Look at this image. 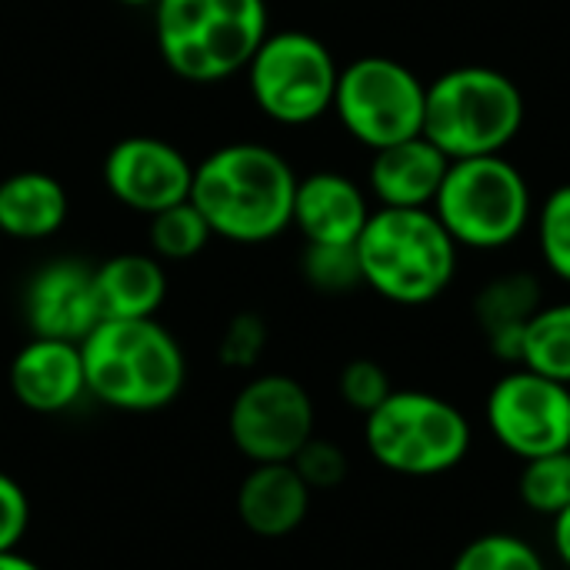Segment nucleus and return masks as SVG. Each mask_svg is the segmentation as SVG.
Wrapping results in <instances>:
<instances>
[{"mask_svg": "<svg viewBox=\"0 0 570 570\" xmlns=\"http://www.w3.org/2000/svg\"><path fill=\"white\" fill-rule=\"evenodd\" d=\"M297 174L264 144H227L194 167L190 204L214 237L234 244H267L294 220Z\"/></svg>", "mask_w": 570, "mask_h": 570, "instance_id": "obj_1", "label": "nucleus"}, {"mask_svg": "<svg viewBox=\"0 0 570 570\" xmlns=\"http://www.w3.org/2000/svg\"><path fill=\"white\" fill-rule=\"evenodd\" d=\"M87 394L127 414L170 407L187 384V357L177 337L154 317L100 321L83 341Z\"/></svg>", "mask_w": 570, "mask_h": 570, "instance_id": "obj_2", "label": "nucleus"}, {"mask_svg": "<svg viewBox=\"0 0 570 570\" xmlns=\"http://www.w3.org/2000/svg\"><path fill=\"white\" fill-rule=\"evenodd\" d=\"M354 247L364 284L401 307L438 301L458 271V244L431 207H377Z\"/></svg>", "mask_w": 570, "mask_h": 570, "instance_id": "obj_3", "label": "nucleus"}, {"mask_svg": "<svg viewBox=\"0 0 570 570\" xmlns=\"http://www.w3.org/2000/svg\"><path fill=\"white\" fill-rule=\"evenodd\" d=\"M164 63L190 83H217L250 63L267 37L264 0H157Z\"/></svg>", "mask_w": 570, "mask_h": 570, "instance_id": "obj_4", "label": "nucleus"}, {"mask_svg": "<svg viewBox=\"0 0 570 570\" xmlns=\"http://www.w3.org/2000/svg\"><path fill=\"white\" fill-rule=\"evenodd\" d=\"M521 127L524 94L494 67H454L428 83L424 137L451 160L501 154Z\"/></svg>", "mask_w": 570, "mask_h": 570, "instance_id": "obj_5", "label": "nucleus"}, {"mask_svg": "<svg viewBox=\"0 0 570 570\" xmlns=\"http://www.w3.org/2000/svg\"><path fill=\"white\" fill-rule=\"evenodd\" d=\"M431 210L458 247L501 250L528 230L534 200L521 167L504 154H484L451 160Z\"/></svg>", "mask_w": 570, "mask_h": 570, "instance_id": "obj_6", "label": "nucleus"}, {"mask_svg": "<svg viewBox=\"0 0 570 570\" xmlns=\"http://www.w3.org/2000/svg\"><path fill=\"white\" fill-rule=\"evenodd\" d=\"M371 458L401 478H441L471 454V424L444 397L428 391H391L364 417Z\"/></svg>", "mask_w": 570, "mask_h": 570, "instance_id": "obj_7", "label": "nucleus"}, {"mask_svg": "<svg viewBox=\"0 0 570 570\" xmlns=\"http://www.w3.org/2000/svg\"><path fill=\"white\" fill-rule=\"evenodd\" d=\"M250 97L277 124L304 127L334 110L341 67L324 40L304 30L267 33L250 63L244 67Z\"/></svg>", "mask_w": 570, "mask_h": 570, "instance_id": "obj_8", "label": "nucleus"}, {"mask_svg": "<svg viewBox=\"0 0 570 570\" xmlns=\"http://www.w3.org/2000/svg\"><path fill=\"white\" fill-rule=\"evenodd\" d=\"M424 104L428 87L421 77L401 60L381 53L351 60L334 90L337 120L357 144L371 150L424 134Z\"/></svg>", "mask_w": 570, "mask_h": 570, "instance_id": "obj_9", "label": "nucleus"}, {"mask_svg": "<svg viewBox=\"0 0 570 570\" xmlns=\"http://www.w3.org/2000/svg\"><path fill=\"white\" fill-rule=\"evenodd\" d=\"M227 434L250 464H291L314 438V401L301 381L261 374L237 391L227 411Z\"/></svg>", "mask_w": 570, "mask_h": 570, "instance_id": "obj_10", "label": "nucleus"}, {"mask_svg": "<svg viewBox=\"0 0 570 570\" xmlns=\"http://www.w3.org/2000/svg\"><path fill=\"white\" fill-rule=\"evenodd\" d=\"M494 441L518 461L570 448V387L518 367L504 374L484 407Z\"/></svg>", "mask_w": 570, "mask_h": 570, "instance_id": "obj_11", "label": "nucleus"}, {"mask_svg": "<svg viewBox=\"0 0 570 570\" xmlns=\"http://www.w3.org/2000/svg\"><path fill=\"white\" fill-rule=\"evenodd\" d=\"M107 190L137 214H160L174 204L190 200L194 167L187 157L157 137H124L104 157Z\"/></svg>", "mask_w": 570, "mask_h": 570, "instance_id": "obj_12", "label": "nucleus"}, {"mask_svg": "<svg viewBox=\"0 0 570 570\" xmlns=\"http://www.w3.org/2000/svg\"><path fill=\"white\" fill-rule=\"evenodd\" d=\"M23 317L33 337L80 344L104 321L94 267L70 257L43 264L23 291Z\"/></svg>", "mask_w": 570, "mask_h": 570, "instance_id": "obj_13", "label": "nucleus"}, {"mask_svg": "<svg viewBox=\"0 0 570 570\" xmlns=\"http://www.w3.org/2000/svg\"><path fill=\"white\" fill-rule=\"evenodd\" d=\"M10 391L33 414H63L87 394L80 344L30 337L10 361Z\"/></svg>", "mask_w": 570, "mask_h": 570, "instance_id": "obj_14", "label": "nucleus"}, {"mask_svg": "<svg viewBox=\"0 0 570 570\" xmlns=\"http://www.w3.org/2000/svg\"><path fill=\"white\" fill-rule=\"evenodd\" d=\"M371 214L367 194L351 177L321 170L297 180L291 224L307 237V244H357Z\"/></svg>", "mask_w": 570, "mask_h": 570, "instance_id": "obj_15", "label": "nucleus"}, {"mask_svg": "<svg viewBox=\"0 0 570 570\" xmlns=\"http://www.w3.org/2000/svg\"><path fill=\"white\" fill-rule=\"evenodd\" d=\"M448 167L451 157L424 134H417L374 150L367 184L381 207H434Z\"/></svg>", "mask_w": 570, "mask_h": 570, "instance_id": "obj_16", "label": "nucleus"}, {"mask_svg": "<svg viewBox=\"0 0 570 570\" xmlns=\"http://www.w3.org/2000/svg\"><path fill=\"white\" fill-rule=\"evenodd\" d=\"M311 494L294 464H254L237 488V518L250 534L277 541L307 521Z\"/></svg>", "mask_w": 570, "mask_h": 570, "instance_id": "obj_17", "label": "nucleus"}, {"mask_svg": "<svg viewBox=\"0 0 570 570\" xmlns=\"http://www.w3.org/2000/svg\"><path fill=\"white\" fill-rule=\"evenodd\" d=\"M541 307V284L534 274L514 271L488 281L474 301V317L488 337L491 354L504 364H521L524 331Z\"/></svg>", "mask_w": 570, "mask_h": 570, "instance_id": "obj_18", "label": "nucleus"}, {"mask_svg": "<svg viewBox=\"0 0 570 570\" xmlns=\"http://www.w3.org/2000/svg\"><path fill=\"white\" fill-rule=\"evenodd\" d=\"M104 321L154 317L167 297V274L154 254H117L94 267Z\"/></svg>", "mask_w": 570, "mask_h": 570, "instance_id": "obj_19", "label": "nucleus"}, {"mask_svg": "<svg viewBox=\"0 0 570 570\" xmlns=\"http://www.w3.org/2000/svg\"><path fill=\"white\" fill-rule=\"evenodd\" d=\"M67 190L57 177L20 170L0 180V234L13 240H43L67 220Z\"/></svg>", "mask_w": 570, "mask_h": 570, "instance_id": "obj_20", "label": "nucleus"}, {"mask_svg": "<svg viewBox=\"0 0 570 570\" xmlns=\"http://www.w3.org/2000/svg\"><path fill=\"white\" fill-rule=\"evenodd\" d=\"M521 367L570 387V301L541 307L521 344Z\"/></svg>", "mask_w": 570, "mask_h": 570, "instance_id": "obj_21", "label": "nucleus"}, {"mask_svg": "<svg viewBox=\"0 0 570 570\" xmlns=\"http://www.w3.org/2000/svg\"><path fill=\"white\" fill-rule=\"evenodd\" d=\"M214 237L204 214L184 200L150 217V250L157 261H190Z\"/></svg>", "mask_w": 570, "mask_h": 570, "instance_id": "obj_22", "label": "nucleus"}, {"mask_svg": "<svg viewBox=\"0 0 570 570\" xmlns=\"http://www.w3.org/2000/svg\"><path fill=\"white\" fill-rule=\"evenodd\" d=\"M521 464L524 468L518 478V494L524 508L554 521L570 504V448L558 454L521 461Z\"/></svg>", "mask_w": 570, "mask_h": 570, "instance_id": "obj_23", "label": "nucleus"}, {"mask_svg": "<svg viewBox=\"0 0 570 570\" xmlns=\"http://www.w3.org/2000/svg\"><path fill=\"white\" fill-rule=\"evenodd\" d=\"M451 570H548L541 551L518 534H481L454 558Z\"/></svg>", "mask_w": 570, "mask_h": 570, "instance_id": "obj_24", "label": "nucleus"}, {"mask_svg": "<svg viewBox=\"0 0 570 570\" xmlns=\"http://www.w3.org/2000/svg\"><path fill=\"white\" fill-rule=\"evenodd\" d=\"M301 271L321 294H351L364 284L354 244H307Z\"/></svg>", "mask_w": 570, "mask_h": 570, "instance_id": "obj_25", "label": "nucleus"}, {"mask_svg": "<svg viewBox=\"0 0 570 570\" xmlns=\"http://www.w3.org/2000/svg\"><path fill=\"white\" fill-rule=\"evenodd\" d=\"M534 220H538V247L548 271L570 284V184H561L548 194Z\"/></svg>", "mask_w": 570, "mask_h": 570, "instance_id": "obj_26", "label": "nucleus"}, {"mask_svg": "<svg viewBox=\"0 0 570 570\" xmlns=\"http://www.w3.org/2000/svg\"><path fill=\"white\" fill-rule=\"evenodd\" d=\"M294 471L301 474V481L311 488V491H334L344 484L351 464H347V454L334 444V441H324V438H311L297 454H294Z\"/></svg>", "mask_w": 570, "mask_h": 570, "instance_id": "obj_27", "label": "nucleus"}, {"mask_svg": "<svg viewBox=\"0 0 570 570\" xmlns=\"http://www.w3.org/2000/svg\"><path fill=\"white\" fill-rule=\"evenodd\" d=\"M267 337L271 334H267V324H264L261 314H250V311L234 314L230 324L220 334V347H217L220 364L224 367H234V371L254 367L261 361L264 347H267Z\"/></svg>", "mask_w": 570, "mask_h": 570, "instance_id": "obj_28", "label": "nucleus"}, {"mask_svg": "<svg viewBox=\"0 0 570 570\" xmlns=\"http://www.w3.org/2000/svg\"><path fill=\"white\" fill-rule=\"evenodd\" d=\"M337 391L344 397V404L357 414H371L374 407H381L387 401V394L394 391L391 387V377L387 371L377 364V361H367V357H357L351 361L344 371H341V381H337Z\"/></svg>", "mask_w": 570, "mask_h": 570, "instance_id": "obj_29", "label": "nucleus"}, {"mask_svg": "<svg viewBox=\"0 0 570 570\" xmlns=\"http://www.w3.org/2000/svg\"><path fill=\"white\" fill-rule=\"evenodd\" d=\"M27 524H30V501L23 488L0 471V554L17 551V544L27 534Z\"/></svg>", "mask_w": 570, "mask_h": 570, "instance_id": "obj_30", "label": "nucleus"}, {"mask_svg": "<svg viewBox=\"0 0 570 570\" xmlns=\"http://www.w3.org/2000/svg\"><path fill=\"white\" fill-rule=\"evenodd\" d=\"M551 541H554V554L570 570V504L551 521Z\"/></svg>", "mask_w": 570, "mask_h": 570, "instance_id": "obj_31", "label": "nucleus"}, {"mask_svg": "<svg viewBox=\"0 0 570 570\" xmlns=\"http://www.w3.org/2000/svg\"><path fill=\"white\" fill-rule=\"evenodd\" d=\"M0 570H40L30 558H23L20 551H3L0 554Z\"/></svg>", "mask_w": 570, "mask_h": 570, "instance_id": "obj_32", "label": "nucleus"}, {"mask_svg": "<svg viewBox=\"0 0 570 570\" xmlns=\"http://www.w3.org/2000/svg\"><path fill=\"white\" fill-rule=\"evenodd\" d=\"M120 3H127V7H154L157 0H120Z\"/></svg>", "mask_w": 570, "mask_h": 570, "instance_id": "obj_33", "label": "nucleus"}]
</instances>
